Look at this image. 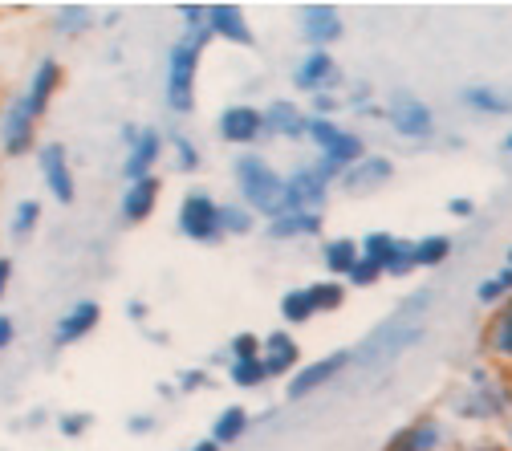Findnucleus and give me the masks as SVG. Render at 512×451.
I'll use <instances>...</instances> for the list:
<instances>
[{
  "instance_id": "obj_1",
  "label": "nucleus",
  "mask_w": 512,
  "mask_h": 451,
  "mask_svg": "<svg viewBox=\"0 0 512 451\" xmlns=\"http://www.w3.org/2000/svg\"><path fill=\"white\" fill-rule=\"evenodd\" d=\"M452 415L472 427H504L512 415V370L496 362H476L452 395Z\"/></svg>"
},
{
  "instance_id": "obj_2",
  "label": "nucleus",
  "mask_w": 512,
  "mask_h": 451,
  "mask_svg": "<svg viewBox=\"0 0 512 451\" xmlns=\"http://www.w3.org/2000/svg\"><path fill=\"white\" fill-rule=\"evenodd\" d=\"M431 305V289H419L415 297H407L391 321H382V326L362 342V350H354V366H370V370H382L391 366L395 358H403L411 346L423 342L427 326H423V313Z\"/></svg>"
},
{
  "instance_id": "obj_3",
  "label": "nucleus",
  "mask_w": 512,
  "mask_h": 451,
  "mask_svg": "<svg viewBox=\"0 0 512 451\" xmlns=\"http://www.w3.org/2000/svg\"><path fill=\"white\" fill-rule=\"evenodd\" d=\"M232 183L236 200L256 216V220H277L285 212V171H277L261 151H240L232 163Z\"/></svg>"
},
{
  "instance_id": "obj_4",
  "label": "nucleus",
  "mask_w": 512,
  "mask_h": 451,
  "mask_svg": "<svg viewBox=\"0 0 512 451\" xmlns=\"http://www.w3.org/2000/svg\"><path fill=\"white\" fill-rule=\"evenodd\" d=\"M212 45V33H183L171 53H167V90L163 102L171 114H196V82H200V66H204V49Z\"/></svg>"
},
{
  "instance_id": "obj_5",
  "label": "nucleus",
  "mask_w": 512,
  "mask_h": 451,
  "mask_svg": "<svg viewBox=\"0 0 512 451\" xmlns=\"http://www.w3.org/2000/svg\"><path fill=\"white\" fill-rule=\"evenodd\" d=\"M382 122H387V131L403 143H431L435 139V110L427 98H419L415 90L399 86L382 98Z\"/></svg>"
},
{
  "instance_id": "obj_6",
  "label": "nucleus",
  "mask_w": 512,
  "mask_h": 451,
  "mask_svg": "<svg viewBox=\"0 0 512 451\" xmlns=\"http://www.w3.org/2000/svg\"><path fill=\"white\" fill-rule=\"evenodd\" d=\"M37 131H41V118L29 110L25 94H13L0 106V155L5 159H25L37 155Z\"/></svg>"
},
{
  "instance_id": "obj_7",
  "label": "nucleus",
  "mask_w": 512,
  "mask_h": 451,
  "mask_svg": "<svg viewBox=\"0 0 512 451\" xmlns=\"http://www.w3.org/2000/svg\"><path fill=\"white\" fill-rule=\"evenodd\" d=\"M175 228L183 240L191 244H220L224 228H220V200L208 191H183V200L175 208Z\"/></svg>"
},
{
  "instance_id": "obj_8",
  "label": "nucleus",
  "mask_w": 512,
  "mask_h": 451,
  "mask_svg": "<svg viewBox=\"0 0 512 451\" xmlns=\"http://www.w3.org/2000/svg\"><path fill=\"white\" fill-rule=\"evenodd\" d=\"M354 366V350H330L322 358H313V362H301V370L285 382V399L289 403H301L317 391H326L330 382H338L346 370Z\"/></svg>"
},
{
  "instance_id": "obj_9",
  "label": "nucleus",
  "mask_w": 512,
  "mask_h": 451,
  "mask_svg": "<svg viewBox=\"0 0 512 451\" xmlns=\"http://www.w3.org/2000/svg\"><path fill=\"white\" fill-rule=\"evenodd\" d=\"M293 86L313 98V94H342L346 86V74L338 66V57L330 49H305L293 66Z\"/></svg>"
},
{
  "instance_id": "obj_10",
  "label": "nucleus",
  "mask_w": 512,
  "mask_h": 451,
  "mask_svg": "<svg viewBox=\"0 0 512 451\" xmlns=\"http://www.w3.org/2000/svg\"><path fill=\"white\" fill-rule=\"evenodd\" d=\"M216 139L224 147H256L265 139V110L261 106H252V102H232L216 114Z\"/></svg>"
},
{
  "instance_id": "obj_11",
  "label": "nucleus",
  "mask_w": 512,
  "mask_h": 451,
  "mask_svg": "<svg viewBox=\"0 0 512 451\" xmlns=\"http://www.w3.org/2000/svg\"><path fill=\"white\" fill-rule=\"evenodd\" d=\"M37 167H41L49 196L61 208H70L78 200V175H74V163H70V147L66 143H41L37 147Z\"/></svg>"
},
{
  "instance_id": "obj_12",
  "label": "nucleus",
  "mask_w": 512,
  "mask_h": 451,
  "mask_svg": "<svg viewBox=\"0 0 512 451\" xmlns=\"http://www.w3.org/2000/svg\"><path fill=\"white\" fill-rule=\"evenodd\" d=\"M297 33H301L305 49H334L346 37V21H342L338 5L313 0V5H301L297 9Z\"/></svg>"
},
{
  "instance_id": "obj_13",
  "label": "nucleus",
  "mask_w": 512,
  "mask_h": 451,
  "mask_svg": "<svg viewBox=\"0 0 512 451\" xmlns=\"http://www.w3.org/2000/svg\"><path fill=\"white\" fill-rule=\"evenodd\" d=\"M330 191H334V183H326L322 175H317L313 163H301L285 175V212H322L326 216Z\"/></svg>"
},
{
  "instance_id": "obj_14",
  "label": "nucleus",
  "mask_w": 512,
  "mask_h": 451,
  "mask_svg": "<svg viewBox=\"0 0 512 451\" xmlns=\"http://www.w3.org/2000/svg\"><path fill=\"white\" fill-rule=\"evenodd\" d=\"M447 447H452V435H447V427L435 411L415 415L387 439V451H447Z\"/></svg>"
},
{
  "instance_id": "obj_15",
  "label": "nucleus",
  "mask_w": 512,
  "mask_h": 451,
  "mask_svg": "<svg viewBox=\"0 0 512 451\" xmlns=\"http://www.w3.org/2000/svg\"><path fill=\"white\" fill-rule=\"evenodd\" d=\"M159 200H163V179L159 175H147V179H135L122 187L118 196V216L126 228H139L147 224L155 212H159Z\"/></svg>"
},
{
  "instance_id": "obj_16",
  "label": "nucleus",
  "mask_w": 512,
  "mask_h": 451,
  "mask_svg": "<svg viewBox=\"0 0 512 451\" xmlns=\"http://www.w3.org/2000/svg\"><path fill=\"white\" fill-rule=\"evenodd\" d=\"M167 159V135L159 126H143V135L135 147H126V159H122V179L135 183V179H147V175H159V163Z\"/></svg>"
},
{
  "instance_id": "obj_17",
  "label": "nucleus",
  "mask_w": 512,
  "mask_h": 451,
  "mask_svg": "<svg viewBox=\"0 0 512 451\" xmlns=\"http://www.w3.org/2000/svg\"><path fill=\"white\" fill-rule=\"evenodd\" d=\"M391 179H395V159L370 151L366 159H358V163L338 179V187L346 191V196H374V191H382Z\"/></svg>"
},
{
  "instance_id": "obj_18",
  "label": "nucleus",
  "mask_w": 512,
  "mask_h": 451,
  "mask_svg": "<svg viewBox=\"0 0 512 451\" xmlns=\"http://www.w3.org/2000/svg\"><path fill=\"white\" fill-rule=\"evenodd\" d=\"M208 33H212V41H224L232 49H252L256 45V33H252L248 13L240 5H232V0L208 5Z\"/></svg>"
},
{
  "instance_id": "obj_19",
  "label": "nucleus",
  "mask_w": 512,
  "mask_h": 451,
  "mask_svg": "<svg viewBox=\"0 0 512 451\" xmlns=\"http://www.w3.org/2000/svg\"><path fill=\"white\" fill-rule=\"evenodd\" d=\"M98 326H102V305H98V301H74L66 313L53 321V346H57V350L78 346V342H86Z\"/></svg>"
},
{
  "instance_id": "obj_20",
  "label": "nucleus",
  "mask_w": 512,
  "mask_h": 451,
  "mask_svg": "<svg viewBox=\"0 0 512 451\" xmlns=\"http://www.w3.org/2000/svg\"><path fill=\"white\" fill-rule=\"evenodd\" d=\"M61 86H66V66H61L57 57H41L37 66H33V74H29V86H25L21 94H25L29 110H33L37 118H45L49 106H53V98L61 94Z\"/></svg>"
},
{
  "instance_id": "obj_21",
  "label": "nucleus",
  "mask_w": 512,
  "mask_h": 451,
  "mask_svg": "<svg viewBox=\"0 0 512 451\" xmlns=\"http://www.w3.org/2000/svg\"><path fill=\"white\" fill-rule=\"evenodd\" d=\"M480 350H484V362L512 370V297L488 313L484 330H480Z\"/></svg>"
},
{
  "instance_id": "obj_22",
  "label": "nucleus",
  "mask_w": 512,
  "mask_h": 451,
  "mask_svg": "<svg viewBox=\"0 0 512 451\" xmlns=\"http://www.w3.org/2000/svg\"><path fill=\"white\" fill-rule=\"evenodd\" d=\"M261 362H265L269 382H273V378H285V382H289V378L301 370V346H297L293 330H273V334H265V342H261Z\"/></svg>"
},
{
  "instance_id": "obj_23",
  "label": "nucleus",
  "mask_w": 512,
  "mask_h": 451,
  "mask_svg": "<svg viewBox=\"0 0 512 451\" xmlns=\"http://www.w3.org/2000/svg\"><path fill=\"white\" fill-rule=\"evenodd\" d=\"M265 110V139H285V143H301L309 131V114L305 106L289 102V98H273Z\"/></svg>"
},
{
  "instance_id": "obj_24",
  "label": "nucleus",
  "mask_w": 512,
  "mask_h": 451,
  "mask_svg": "<svg viewBox=\"0 0 512 451\" xmlns=\"http://www.w3.org/2000/svg\"><path fill=\"white\" fill-rule=\"evenodd\" d=\"M460 106L472 110L476 118H512V94L488 82H472L460 90Z\"/></svg>"
},
{
  "instance_id": "obj_25",
  "label": "nucleus",
  "mask_w": 512,
  "mask_h": 451,
  "mask_svg": "<svg viewBox=\"0 0 512 451\" xmlns=\"http://www.w3.org/2000/svg\"><path fill=\"white\" fill-rule=\"evenodd\" d=\"M322 228H326L322 212H285V216L265 224L269 240H281V244L285 240H317V236H322Z\"/></svg>"
},
{
  "instance_id": "obj_26",
  "label": "nucleus",
  "mask_w": 512,
  "mask_h": 451,
  "mask_svg": "<svg viewBox=\"0 0 512 451\" xmlns=\"http://www.w3.org/2000/svg\"><path fill=\"white\" fill-rule=\"evenodd\" d=\"M358 256H362V248H358L354 236H322V269H326V277L346 281L350 269L358 265Z\"/></svg>"
},
{
  "instance_id": "obj_27",
  "label": "nucleus",
  "mask_w": 512,
  "mask_h": 451,
  "mask_svg": "<svg viewBox=\"0 0 512 451\" xmlns=\"http://www.w3.org/2000/svg\"><path fill=\"white\" fill-rule=\"evenodd\" d=\"M49 29H53L61 41H78V37H86V33L94 29V9H90V5H78V0H74V5H57Z\"/></svg>"
},
{
  "instance_id": "obj_28",
  "label": "nucleus",
  "mask_w": 512,
  "mask_h": 451,
  "mask_svg": "<svg viewBox=\"0 0 512 451\" xmlns=\"http://www.w3.org/2000/svg\"><path fill=\"white\" fill-rule=\"evenodd\" d=\"M452 252H456V240L452 236H443V232H427L415 240V269H443L447 261H452Z\"/></svg>"
},
{
  "instance_id": "obj_29",
  "label": "nucleus",
  "mask_w": 512,
  "mask_h": 451,
  "mask_svg": "<svg viewBox=\"0 0 512 451\" xmlns=\"http://www.w3.org/2000/svg\"><path fill=\"white\" fill-rule=\"evenodd\" d=\"M248 427H252L248 407L232 403V407H224V411L212 419V439H216L220 447H232V443H240V439L248 435Z\"/></svg>"
},
{
  "instance_id": "obj_30",
  "label": "nucleus",
  "mask_w": 512,
  "mask_h": 451,
  "mask_svg": "<svg viewBox=\"0 0 512 451\" xmlns=\"http://www.w3.org/2000/svg\"><path fill=\"white\" fill-rule=\"evenodd\" d=\"M167 159H171V167H175L179 175H196V171L204 167V151L196 147V139L183 135V131L167 135Z\"/></svg>"
},
{
  "instance_id": "obj_31",
  "label": "nucleus",
  "mask_w": 512,
  "mask_h": 451,
  "mask_svg": "<svg viewBox=\"0 0 512 451\" xmlns=\"http://www.w3.org/2000/svg\"><path fill=\"white\" fill-rule=\"evenodd\" d=\"M305 293L313 301V313H322V317L342 313V305H346V281H334V277L330 281H309Z\"/></svg>"
},
{
  "instance_id": "obj_32",
  "label": "nucleus",
  "mask_w": 512,
  "mask_h": 451,
  "mask_svg": "<svg viewBox=\"0 0 512 451\" xmlns=\"http://www.w3.org/2000/svg\"><path fill=\"white\" fill-rule=\"evenodd\" d=\"M277 309H281L285 330H293V326H309V321L317 317V313H313V301H309V293H305V285H297V289H285Z\"/></svg>"
},
{
  "instance_id": "obj_33",
  "label": "nucleus",
  "mask_w": 512,
  "mask_h": 451,
  "mask_svg": "<svg viewBox=\"0 0 512 451\" xmlns=\"http://www.w3.org/2000/svg\"><path fill=\"white\" fill-rule=\"evenodd\" d=\"M358 248H362V256L370 265H378L382 269V277H387V265H391V256H395V248H399V236L395 232H366L362 240H358Z\"/></svg>"
},
{
  "instance_id": "obj_34",
  "label": "nucleus",
  "mask_w": 512,
  "mask_h": 451,
  "mask_svg": "<svg viewBox=\"0 0 512 451\" xmlns=\"http://www.w3.org/2000/svg\"><path fill=\"white\" fill-rule=\"evenodd\" d=\"M508 297H512V269H508V265L496 269L492 277H484V281L476 285V301H480L484 309H500Z\"/></svg>"
},
{
  "instance_id": "obj_35",
  "label": "nucleus",
  "mask_w": 512,
  "mask_h": 451,
  "mask_svg": "<svg viewBox=\"0 0 512 451\" xmlns=\"http://www.w3.org/2000/svg\"><path fill=\"white\" fill-rule=\"evenodd\" d=\"M342 102H346V110H354L358 118H378V122H382V102H378L374 82H354V86L342 94Z\"/></svg>"
},
{
  "instance_id": "obj_36",
  "label": "nucleus",
  "mask_w": 512,
  "mask_h": 451,
  "mask_svg": "<svg viewBox=\"0 0 512 451\" xmlns=\"http://www.w3.org/2000/svg\"><path fill=\"white\" fill-rule=\"evenodd\" d=\"M41 216H45L41 200H21V204L13 208V216H9V236H13V240H29V236L41 228Z\"/></svg>"
},
{
  "instance_id": "obj_37",
  "label": "nucleus",
  "mask_w": 512,
  "mask_h": 451,
  "mask_svg": "<svg viewBox=\"0 0 512 451\" xmlns=\"http://www.w3.org/2000/svg\"><path fill=\"white\" fill-rule=\"evenodd\" d=\"M220 228H224V240L228 236H252L256 232V216L240 200H224L220 204Z\"/></svg>"
},
{
  "instance_id": "obj_38",
  "label": "nucleus",
  "mask_w": 512,
  "mask_h": 451,
  "mask_svg": "<svg viewBox=\"0 0 512 451\" xmlns=\"http://www.w3.org/2000/svg\"><path fill=\"white\" fill-rule=\"evenodd\" d=\"M228 382L236 386V391H261V386L269 382L265 362H261V358H248V362H228Z\"/></svg>"
},
{
  "instance_id": "obj_39",
  "label": "nucleus",
  "mask_w": 512,
  "mask_h": 451,
  "mask_svg": "<svg viewBox=\"0 0 512 451\" xmlns=\"http://www.w3.org/2000/svg\"><path fill=\"white\" fill-rule=\"evenodd\" d=\"M261 342L265 338H256V334H232L228 342H224V350H228V362H248V358H261Z\"/></svg>"
},
{
  "instance_id": "obj_40",
  "label": "nucleus",
  "mask_w": 512,
  "mask_h": 451,
  "mask_svg": "<svg viewBox=\"0 0 512 451\" xmlns=\"http://www.w3.org/2000/svg\"><path fill=\"white\" fill-rule=\"evenodd\" d=\"M411 273H419V269H415V240H403V236H399V248H395V256H391V265H387V277L403 281V277H411Z\"/></svg>"
},
{
  "instance_id": "obj_41",
  "label": "nucleus",
  "mask_w": 512,
  "mask_h": 451,
  "mask_svg": "<svg viewBox=\"0 0 512 451\" xmlns=\"http://www.w3.org/2000/svg\"><path fill=\"white\" fill-rule=\"evenodd\" d=\"M90 427H94V415H90V411H61V415H57L61 439H82Z\"/></svg>"
},
{
  "instance_id": "obj_42",
  "label": "nucleus",
  "mask_w": 512,
  "mask_h": 451,
  "mask_svg": "<svg viewBox=\"0 0 512 451\" xmlns=\"http://www.w3.org/2000/svg\"><path fill=\"white\" fill-rule=\"evenodd\" d=\"M208 386H212L208 366H187V370H179L175 391H179V395H200V391H208Z\"/></svg>"
},
{
  "instance_id": "obj_43",
  "label": "nucleus",
  "mask_w": 512,
  "mask_h": 451,
  "mask_svg": "<svg viewBox=\"0 0 512 451\" xmlns=\"http://www.w3.org/2000/svg\"><path fill=\"white\" fill-rule=\"evenodd\" d=\"M342 110H346L342 94H313V98H309V106H305V114H309V118H338Z\"/></svg>"
},
{
  "instance_id": "obj_44",
  "label": "nucleus",
  "mask_w": 512,
  "mask_h": 451,
  "mask_svg": "<svg viewBox=\"0 0 512 451\" xmlns=\"http://www.w3.org/2000/svg\"><path fill=\"white\" fill-rule=\"evenodd\" d=\"M378 281H382V269H378V265H370L366 256H358V265H354V269H350V277H346V285H350V289H374Z\"/></svg>"
},
{
  "instance_id": "obj_45",
  "label": "nucleus",
  "mask_w": 512,
  "mask_h": 451,
  "mask_svg": "<svg viewBox=\"0 0 512 451\" xmlns=\"http://www.w3.org/2000/svg\"><path fill=\"white\" fill-rule=\"evenodd\" d=\"M179 21H183V33L208 29V5H179Z\"/></svg>"
},
{
  "instance_id": "obj_46",
  "label": "nucleus",
  "mask_w": 512,
  "mask_h": 451,
  "mask_svg": "<svg viewBox=\"0 0 512 451\" xmlns=\"http://www.w3.org/2000/svg\"><path fill=\"white\" fill-rule=\"evenodd\" d=\"M456 451H504L500 435H476V439H464Z\"/></svg>"
},
{
  "instance_id": "obj_47",
  "label": "nucleus",
  "mask_w": 512,
  "mask_h": 451,
  "mask_svg": "<svg viewBox=\"0 0 512 451\" xmlns=\"http://www.w3.org/2000/svg\"><path fill=\"white\" fill-rule=\"evenodd\" d=\"M447 216L472 220V216H476V200H468V196H452V200H447Z\"/></svg>"
},
{
  "instance_id": "obj_48",
  "label": "nucleus",
  "mask_w": 512,
  "mask_h": 451,
  "mask_svg": "<svg viewBox=\"0 0 512 451\" xmlns=\"http://www.w3.org/2000/svg\"><path fill=\"white\" fill-rule=\"evenodd\" d=\"M126 317H131L135 326H147V321H151V305L143 297H131V301H126Z\"/></svg>"
},
{
  "instance_id": "obj_49",
  "label": "nucleus",
  "mask_w": 512,
  "mask_h": 451,
  "mask_svg": "<svg viewBox=\"0 0 512 451\" xmlns=\"http://www.w3.org/2000/svg\"><path fill=\"white\" fill-rule=\"evenodd\" d=\"M159 427V415H131V419H126V431H131V435H151Z\"/></svg>"
},
{
  "instance_id": "obj_50",
  "label": "nucleus",
  "mask_w": 512,
  "mask_h": 451,
  "mask_svg": "<svg viewBox=\"0 0 512 451\" xmlns=\"http://www.w3.org/2000/svg\"><path fill=\"white\" fill-rule=\"evenodd\" d=\"M13 342H17V321L9 313H0V354H5Z\"/></svg>"
},
{
  "instance_id": "obj_51",
  "label": "nucleus",
  "mask_w": 512,
  "mask_h": 451,
  "mask_svg": "<svg viewBox=\"0 0 512 451\" xmlns=\"http://www.w3.org/2000/svg\"><path fill=\"white\" fill-rule=\"evenodd\" d=\"M9 285H13V261H9V256H5V252H0V301H5Z\"/></svg>"
},
{
  "instance_id": "obj_52",
  "label": "nucleus",
  "mask_w": 512,
  "mask_h": 451,
  "mask_svg": "<svg viewBox=\"0 0 512 451\" xmlns=\"http://www.w3.org/2000/svg\"><path fill=\"white\" fill-rule=\"evenodd\" d=\"M139 135H143V126H135V122H126V126H122V143H126V147H135Z\"/></svg>"
},
{
  "instance_id": "obj_53",
  "label": "nucleus",
  "mask_w": 512,
  "mask_h": 451,
  "mask_svg": "<svg viewBox=\"0 0 512 451\" xmlns=\"http://www.w3.org/2000/svg\"><path fill=\"white\" fill-rule=\"evenodd\" d=\"M191 451H224V447H220V443L208 435V439H196V443H191Z\"/></svg>"
},
{
  "instance_id": "obj_54",
  "label": "nucleus",
  "mask_w": 512,
  "mask_h": 451,
  "mask_svg": "<svg viewBox=\"0 0 512 451\" xmlns=\"http://www.w3.org/2000/svg\"><path fill=\"white\" fill-rule=\"evenodd\" d=\"M500 443H504V451H512V415H508L504 427H500Z\"/></svg>"
},
{
  "instance_id": "obj_55",
  "label": "nucleus",
  "mask_w": 512,
  "mask_h": 451,
  "mask_svg": "<svg viewBox=\"0 0 512 451\" xmlns=\"http://www.w3.org/2000/svg\"><path fill=\"white\" fill-rule=\"evenodd\" d=\"M41 423H49V415H45V411H33V415L25 419V427H41Z\"/></svg>"
},
{
  "instance_id": "obj_56",
  "label": "nucleus",
  "mask_w": 512,
  "mask_h": 451,
  "mask_svg": "<svg viewBox=\"0 0 512 451\" xmlns=\"http://www.w3.org/2000/svg\"><path fill=\"white\" fill-rule=\"evenodd\" d=\"M500 151H504V155H512V126H508V135L500 139Z\"/></svg>"
},
{
  "instance_id": "obj_57",
  "label": "nucleus",
  "mask_w": 512,
  "mask_h": 451,
  "mask_svg": "<svg viewBox=\"0 0 512 451\" xmlns=\"http://www.w3.org/2000/svg\"><path fill=\"white\" fill-rule=\"evenodd\" d=\"M504 265H508V269H512V248H508V252H504Z\"/></svg>"
},
{
  "instance_id": "obj_58",
  "label": "nucleus",
  "mask_w": 512,
  "mask_h": 451,
  "mask_svg": "<svg viewBox=\"0 0 512 451\" xmlns=\"http://www.w3.org/2000/svg\"><path fill=\"white\" fill-rule=\"evenodd\" d=\"M0 98H5V78H0Z\"/></svg>"
}]
</instances>
